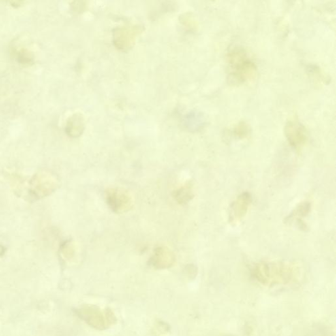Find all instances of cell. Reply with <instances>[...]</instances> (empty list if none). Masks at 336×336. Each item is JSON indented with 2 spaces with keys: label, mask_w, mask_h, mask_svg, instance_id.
<instances>
[{
  "label": "cell",
  "mask_w": 336,
  "mask_h": 336,
  "mask_svg": "<svg viewBox=\"0 0 336 336\" xmlns=\"http://www.w3.org/2000/svg\"><path fill=\"white\" fill-rule=\"evenodd\" d=\"M298 274V266L289 262H262L253 270V277L264 284H287L296 279Z\"/></svg>",
  "instance_id": "obj_1"
},
{
  "label": "cell",
  "mask_w": 336,
  "mask_h": 336,
  "mask_svg": "<svg viewBox=\"0 0 336 336\" xmlns=\"http://www.w3.org/2000/svg\"><path fill=\"white\" fill-rule=\"evenodd\" d=\"M227 58L229 79L232 84H245L256 76V64L245 49L240 47L230 49Z\"/></svg>",
  "instance_id": "obj_2"
},
{
  "label": "cell",
  "mask_w": 336,
  "mask_h": 336,
  "mask_svg": "<svg viewBox=\"0 0 336 336\" xmlns=\"http://www.w3.org/2000/svg\"><path fill=\"white\" fill-rule=\"evenodd\" d=\"M58 186L59 181L52 173L39 172L29 182L30 196L35 200L44 198L53 193Z\"/></svg>",
  "instance_id": "obj_3"
},
{
  "label": "cell",
  "mask_w": 336,
  "mask_h": 336,
  "mask_svg": "<svg viewBox=\"0 0 336 336\" xmlns=\"http://www.w3.org/2000/svg\"><path fill=\"white\" fill-rule=\"evenodd\" d=\"M79 316L86 323L99 330H104L113 324L114 315L110 310L102 311L96 306L87 305L79 309Z\"/></svg>",
  "instance_id": "obj_4"
},
{
  "label": "cell",
  "mask_w": 336,
  "mask_h": 336,
  "mask_svg": "<svg viewBox=\"0 0 336 336\" xmlns=\"http://www.w3.org/2000/svg\"><path fill=\"white\" fill-rule=\"evenodd\" d=\"M105 198L107 205L116 213H125L133 207L132 197L122 188H108L105 191Z\"/></svg>",
  "instance_id": "obj_5"
},
{
  "label": "cell",
  "mask_w": 336,
  "mask_h": 336,
  "mask_svg": "<svg viewBox=\"0 0 336 336\" xmlns=\"http://www.w3.org/2000/svg\"><path fill=\"white\" fill-rule=\"evenodd\" d=\"M285 136L293 149L301 151L308 140L307 129L297 118L293 117L287 121L285 125Z\"/></svg>",
  "instance_id": "obj_6"
},
{
  "label": "cell",
  "mask_w": 336,
  "mask_h": 336,
  "mask_svg": "<svg viewBox=\"0 0 336 336\" xmlns=\"http://www.w3.org/2000/svg\"><path fill=\"white\" fill-rule=\"evenodd\" d=\"M252 202L250 193L245 192L238 196L230 208L229 221L231 225H236L243 220L249 211Z\"/></svg>",
  "instance_id": "obj_7"
},
{
  "label": "cell",
  "mask_w": 336,
  "mask_h": 336,
  "mask_svg": "<svg viewBox=\"0 0 336 336\" xmlns=\"http://www.w3.org/2000/svg\"><path fill=\"white\" fill-rule=\"evenodd\" d=\"M176 260L174 253L168 247H159L155 249L150 264L156 268L163 269L174 265Z\"/></svg>",
  "instance_id": "obj_8"
},
{
  "label": "cell",
  "mask_w": 336,
  "mask_h": 336,
  "mask_svg": "<svg viewBox=\"0 0 336 336\" xmlns=\"http://www.w3.org/2000/svg\"><path fill=\"white\" fill-rule=\"evenodd\" d=\"M194 196V189H193V184L191 181L187 182L174 193L175 200L181 205L189 203Z\"/></svg>",
  "instance_id": "obj_9"
},
{
  "label": "cell",
  "mask_w": 336,
  "mask_h": 336,
  "mask_svg": "<svg viewBox=\"0 0 336 336\" xmlns=\"http://www.w3.org/2000/svg\"><path fill=\"white\" fill-rule=\"evenodd\" d=\"M311 209V202L308 201H304L301 202L298 206L294 208V210L288 217L285 219V222L291 223L294 220H297V219H302L303 217H305L310 213Z\"/></svg>",
  "instance_id": "obj_10"
},
{
  "label": "cell",
  "mask_w": 336,
  "mask_h": 336,
  "mask_svg": "<svg viewBox=\"0 0 336 336\" xmlns=\"http://www.w3.org/2000/svg\"><path fill=\"white\" fill-rule=\"evenodd\" d=\"M13 53L20 64L24 65H31L33 63L34 57L31 51L23 46H15Z\"/></svg>",
  "instance_id": "obj_11"
},
{
  "label": "cell",
  "mask_w": 336,
  "mask_h": 336,
  "mask_svg": "<svg viewBox=\"0 0 336 336\" xmlns=\"http://www.w3.org/2000/svg\"><path fill=\"white\" fill-rule=\"evenodd\" d=\"M61 252L64 258L66 259L72 258L74 255L75 247L74 244L71 241H67L63 244L61 248Z\"/></svg>",
  "instance_id": "obj_12"
},
{
  "label": "cell",
  "mask_w": 336,
  "mask_h": 336,
  "mask_svg": "<svg viewBox=\"0 0 336 336\" xmlns=\"http://www.w3.org/2000/svg\"><path fill=\"white\" fill-rule=\"evenodd\" d=\"M249 130L248 126L245 123H240L234 129V133L240 139L247 138L248 136Z\"/></svg>",
  "instance_id": "obj_13"
},
{
  "label": "cell",
  "mask_w": 336,
  "mask_h": 336,
  "mask_svg": "<svg viewBox=\"0 0 336 336\" xmlns=\"http://www.w3.org/2000/svg\"><path fill=\"white\" fill-rule=\"evenodd\" d=\"M22 1H11L10 3L11 5H13V6L14 7H18L20 6V5H21L22 4Z\"/></svg>",
  "instance_id": "obj_14"
},
{
  "label": "cell",
  "mask_w": 336,
  "mask_h": 336,
  "mask_svg": "<svg viewBox=\"0 0 336 336\" xmlns=\"http://www.w3.org/2000/svg\"><path fill=\"white\" fill-rule=\"evenodd\" d=\"M5 252V248L0 245V255H3Z\"/></svg>",
  "instance_id": "obj_15"
}]
</instances>
